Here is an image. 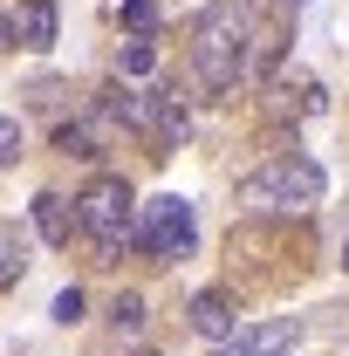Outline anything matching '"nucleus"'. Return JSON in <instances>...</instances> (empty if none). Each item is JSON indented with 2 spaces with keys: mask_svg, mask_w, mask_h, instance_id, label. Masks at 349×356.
Returning a JSON list of instances; mask_svg holds the SVG:
<instances>
[{
  "mask_svg": "<svg viewBox=\"0 0 349 356\" xmlns=\"http://www.w3.org/2000/svg\"><path fill=\"white\" fill-rule=\"evenodd\" d=\"M110 117L131 124V131H144L151 144H178V137H185L178 96H137V89H117V96H110Z\"/></svg>",
  "mask_w": 349,
  "mask_h": 356,
  "instance_id": "obj_5",
  "label": "nucleus"
},
{
  "mask_svg": "<svg viewBox=\"0 0 349 356\" xmlns=\"http://www.w3.org/2000/svg\"><path fill=\"white\" fill-rule=\"evenodd\" d=\"M21 274H28V240H21L14 226L0 220V288H14Z\"/></svg>",
  "mask_w": 349,
  "mask_h": 356,
  "instance_id": "obj_9",
  "label": "nucleus"
},
{
  "mask_svg": "<svg viewBox=\"0 0 349 356\" xmlns=\"http://www.w3.org/2000/svg\"><path fill=\"white\" fill-rule=\"evenodd\" d=\"M55 322H76V315H83V288H62V295H55Z\"/></svg>",
  "mask_w": 349,
  "mask_h": 356,
  "instance_id": "obj_16",
  "label": "nucleus"
},
{
  "mask_svg": "<svg viewBox=\"0 0 349 356\" xmlns=\"http://www.w3.org/2000/svg\"><path fill=\"white\" fill-rule=\"evenodd\" d=\"M35 233H42L48 247H69V233H83V220H76V199L42 192V199H35Z\"/></svg>",
  "mask_w": 349,
  "mask_h": 356,
  "instance_id": "obj_7",
  "label": "nucleus"
},
{
  "mask_svg": "<svg viewBox=\"0 0 349 356\" xmlns=\"http://www.w3.org/2000/svg\"><path fill=\"white\" fill-rule=\"evenodd\" d=\"M131 240L144 247V254H158V261H178V254H192V240H199V220H192V199H178V192L151 199V206L137 213Z\"/></svg>",
  "mask_w": 349,
  "mask_h": 356,
  "instance_id": "obj_4",
  "label": "nucleus"
},
{
  "mask_svg": "<svg viewBox=\"0 0 349 356\" xmlns=\"http://www.w3.org/2000/svg\"><path fill=\"white\" fill-rule=\"evenodd\" d=\"M151 69H158V48L144 42V35L117 48V76H151Z\"/></svg>",
  "mask_w": 349,
  "mask_h": 356,
  "instance_id": "obj_11",
  "label": "nucleus"
},
{
  "mask_svg": "<svg viewBox=\"0 0 349 356\" xmlns=\"http://www.w3.org/2000/svg\"><path fill=\"white\" fill-rule=\"evenodd\" d=\"M0 48H14V28H7V14H0Z\"/></svg>",
  "mask_w": 349,
  "mask_h": 356,
  "instance_id": "obj_18",
  "label": "nucleus"
},
{
  "mask_svg": "<svg viewBox=\"0 0 349 356\" xmlns=\"http://www.w3.org/2000/svg\"><path fill=\"white\" fill-rule=\"evenodd\" d=\"M213 356H254V350H247V343H240V336H233V343H219Z\"/></svg>",
  "mask_w": 349,
  "mask_h": 356,
  "instance_id": "obj_17",
  "label": "nucleus"
},
{
  "mask_svg": "<svg viewBox=\"0 0 349 356\" xmlns=\"http://www.w3.org/2000/svg\"><path fill=\"white\" fill-rule=\"evenodd\" d=\"M117 329H144V295H117Z\"/></svg>",
  "mask_w": 349,
  "mask_h": 356,
  "instance_id": "obj_13",
  "label": "nucleus"
},
{
  "mask_svg": "<svg viewBox=\"0 0 349 356\" xmlns=\"http://www.w3.org/2000/svg\"><path fill=\"white\" fill-rule=\"evenodd\" d=\"M7 28H14L21 48H48V42H55V7H48V0H28V7L7 14Z\"/></svg>",
  "mask_w": 349,
  "mask_h": 356,
  "instance_id": "obj_8",
  "label": "nucleus"
},
{
  "mask_svg": "<svg viewBox=\"0 0 349 356\" xmlns=\"http://www.w3.org/2000/svg\"><path fill=\"white\" fill-rule=\"evenodd\" d=\"M295 336H302L295 322H267V329H254V336H240V343H247L254 356H288V350H295Z\"/></svg>",
  "mask_w": 349,
  "mask_h": 356,
  "instance_id": "obj_10",
  "label": "nucleus"
},
{
  "mask_svg": "<svg viewBox=\"0 0 349 356\" xmlns=\"http://www.w3.org/2000/svg\"><path fill=\"white\" fill-rule=\"evenodd\" d=\"M343 274H349V240H343Z\"/></svg>",
  "mask_w": 349,
  "mask_h": 356,
  "instance_id": "obj_19",
  "label": "nucleus"
},
{
  "mask_svg": "<svg viewBox=\"0 0 349 356\" xmlns=\"http://www.w3.org/2000/svg\"><path fill=\"white\" fill-rule=\"evenodd\" d=\"M55 151L62 158H96V131L89 124H55Z\"/></svg>",
  "mask_w": 349,
  "mask_h": 356,
  "instance_id": "obj_12",
  "label": "nucleus"
},
{
  "mask_svg": "<svg viewBox=\"0 0 349 356\" xmlns=\"http://www.w3.org/2000/svg\"><path fill=\"white\" fill-rule=\"evenodd\" d=\"M76 220H83V233L96 240V254L110 261L124 240H131V226H137V213H131V185L124 178H89L83 185V199H76Z\"/></svg>",
  "mask_w": 349,
  "mask_h": 356,
  "instance_id": "obj_3",
  "label": "nucleus"
},
{
  "mask_svg": "<svg viewBox=\"0 0 349 356\" xmlns=\"http://www.w3.org/2000/svg\"><path fill=\"white\" fill-rule=\"evenodd\" d=\"M14 158H21V124L0 117V165H14Z\"/></svg>",
  "mask_w": 349,
  "mask_h": 356,
  "instance_id": "obj_14",
  "label": "nucleus"
},
{
  "mask_svg": "<svg viewBox=\"0 0 349 356\" xmlns=\"http://www.w3.org/2000/svg\"><path fill=\"white\" fill-rule=\"evenodd\" d=\"M295 7H302V0H295Z\"/></svg>",
  "mask_w": 349,
  "mask_h": 356,
  "instance_id": "obj_20",
  "label": "nucleus"
},
{
  "mask_svg": "<svg viewBox=\"0 0 349 356\" xmlns=\"http://www.w3.org/2000/svg\"><path fill=\"white\" fill-rule=\"evenodd\" d=\"M192 62H199V83L206 89H233L247 69V14L240 7H206L192 21Z\"/></svg>",
  "mask_w": 349,
  "mask_h": 356,
  "instance_id": "obj_1",
  "label": "nucleus"
},
{
  "mask_svg": "<svg viewBox=\"0 0 349 356\" xmlns=\"http://www.w3.org/2000/svg\"><path fill=\"white\" fill-rule=\"evenodd\" d=\"M233 315H240L233 295H226V288H206V295H192V315H185V322H192L206 343H233Z\"/></svg>",
  "mask_w": 349,
  "mask_h": 356,
  "instance_id": "obj_6",
  "label": "nucleus"
},
{
  "mask_svg": "<svg viewBox=\"0 0 349 356\" xmlns=\"http://www.w3.org/2000/svg\"><path fill=\"white\" fill-rule=\"evenodd\" d=\"M124 21H131L137 35H144V28L158 21V0H124Z\"/></svg>",
  "mask_w": 349,
  "mask_h": 356,
  "instance_id": "obj_15",
  "label": "nucleus"
},
{
  "mask_svg": "<svg viewBox=\"0 0 349 356\" xmlns=\"http://www.w3.org/2000/svg\"><path fill=\"white\" fill-rule=\"evenodd\" d=\"M322 165L302 158V151H288V158H274L267 172H254L240 185V199L254 206V213H308V206H322Z\"/></svg>",
  "mask_w": 349,
  "mask_h": 356,
  "instance_id": "obj_2",
  "label": "nucleus"
}]
</instances>
